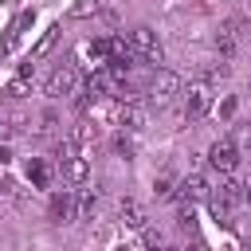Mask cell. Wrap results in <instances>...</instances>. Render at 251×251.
I'll return each instance as SVG.
<instances>
[{
	"label": "cell",
	"mask_w": 251,
	"mask_h": 251,
	"mask_svg": "<svg viewBox=\"0 0 251 251\" xmlns=\"http://www.w3.org/2000/svg\"><path fill=\"white\" fill-rule=\"evenodd\" d=\"M208 106H212V82L208 78L188 82V90H184V118H204Z\"/></svg>",
	"instance_id": "obj_1"
},
{
	"label": "cell",
	"mask_w": 251,
	"mask_h": 251,
	"mask_svg": "<svg viewBox=\"0 0 251 251\" xmlns=\"http://www.w3.org/2000/svg\"><path fill=\"white\" fill-rule=\"evenodd\" d=\"M129 43H133V55H137L141 63H161V59H165V51H161V39H157L149 27H133Z\"/></svg>",
	"instance_id": "obj_2"
},
{
	"label": "cell",
	"mask_w": 251,
	"mask_h": 251,
	"mask_svg": "<svg viewBox=\"0 0 251 251\" xmlns=\"http://www.w3.org/2000/svg\"><path fill=\"white\" fill-rule=\"evenodd\" d=\"M176 94H180V78H176L173 71H157L153 82H149V102H153V106H169Z\"/></svg>",
	"instance_id": "obj_3"
},
{
	"label": "cell",
	"mask_w": 251,
	"mask_h": 251,
	"mask_svg": "<svg viewBox=\"0 0 251 251\" xmlns=\"http://www.w3.org/2000/svg\"><path fill=\"white\" fill-rule=\"evenodd\" d=\"M75 90H78V71H75L71 63L55 67V71L47 75V94H51V98H63V94H75Z\"/></svg>",
	"instance_id": "obj_4"
},
{
	"label": "cell",
	"mask_w": 251,
	"mask_h": 251,
	"mask_svg": "<svg viewBox=\"0 0 251 251\" xmlns=\"http://www.w3.org/2000/svg\"><path fill=\"white\" fill-rule=\"evenodd\" d=\"M208 165H212L216 173H224V176L235 173V165H239V149H235V141H227V137L216 141V145L208 149Z\"/></svg>",
	"instance_id": "obj_5"
},
{
	"label": "cell",
	"mask_w": 251,
	"mask_h": 251,
	"mask_svg": "<svg viewBox=\"0 0 251 251\" xmlns=\"http://www.w3.org/2000/svg\"><path fill=\"white\" fill-rule=\"evenodd\" d=\"M82 59H86V67L98 75V71H110V39H86L82 43Z\"/></svg>",
	"instance_id": "obj_6"
},
{
	"label": "cell",
	"mask_w": 251,
	"mask_h": 251,
	"mask_svg": "<svg viewBox=\"0 0 251 251\" xmlns=\"http://www.w3.org/2000/svg\"><path fill=\"white\" fill-rule=\"evenodd\" d=\"M208 196H212V188H208L204 176H184L176 184V200L180 204H196V200H208Z\"/></svg>",
	"instance_id": "obj_7"
},
{
	"label": "cell",
	"mask_w": 251,
	"mask_h": 251,
	"mask_svg": "<svg viewBox=\"0 0 251 251\" xmlns=\"http://www.w3.org/2000/svg\"><path fill=\"white\" fill-rule=\"evenodd\" d=\"M114 118H118V126H129V129H141V126H145V110H141L137 102H122Z\"/></svg>",
	"instance_id": "obj_8"
},
{
	"label": "cell",
	"mask_w": 251,
	"mask_h": 251,
	"mask_svg": "<svg viewBox=\"0 0 251 251\" xmlns=\"http://www.w3.org/2000/svg\"><path fill=\"white\" fill-rule=\"evenodd\" d=\"M90 176V161L86 157H71V161H63V180L67 184H82Z\"/></svg>",
	"instance_id": "obj_9"
},
{
	"label": "cell",
	"mask_w": 251,
	"mask_h": 251,
	"mask_svg": "<svg viewBox=\"0 0 251 251\" xmlns=\"http://www.w3.org/2000/svg\"><path fill=\"white\" fill-rule=\"evenodd\" d=\"M122 224H126V227H133V231H145V227H149V216H145V208H141V204L126 200V204H122Z\"/></svg>",
	"instance_id": "obj_10"
},
{
	"label": "cell",
	"mask_w": 251,
	"mask_h": 251,
	"mask_svg": "<svg viewBox=\"0 0 251 251\" xmlns=\"http://www.w3.org/2000/svg\"><path fill=\"white\" fill-rule=\"evenodd\" d=\"M216 51L224 55V63H231V55H235V20L220 27V35H216Z\"/></svg>",
	"instance_id": "obj_11"
},
{
	"label": "cell",
	"mask_w": 251,
	"mask_h": 251,
	"mask_svg": "<svg viewBox=\"0 0 251 251\" xmlns=\"http://www.w3.org/2000/svg\"><path fill=\"white\" fill-rule=\"evenodd\" d=\"M51 216H55L59 224H67V220L75 216V200H71V192H67V188L51 196Z\"/></svg>",
	"instance_id": "obj_12"
},
{
	"label": "cell",
	"mask_w": 251,
	"mask_h": 251,
	"mask_svg": "<svg viewBox=\"0 0 251 251\" xmlns=\"http://www.w3.org/2000/svg\"><path fill=\"white\" fill-rule=\"evenodd\" d=\"M27 176H31L35 188H47V184H51V169H47V161H31V165H27Z\"/></svg>",
	"instance_id": "obj_13"
},
{
	"label": "cell",
	"mask_w": 251,
	"mask_h": 251,
	"mask_svg": "<svg viewBox=\"0 0 251 251\" xmlns=\"http://www.w3.org/2000/svg\"><path fill=\"white\" fill-rule=\"evenodd\" d=\"M94 208H98V192H94V188H86V192H82V200H78V220H90V216H94Z\"/></svg>",
	"instance_id": "obj_14"
},
{
	"label": "cell",
	"mask_w": 251,
	"mask_h": 251,
	"mask_svg": "<svg viewBox=\"0 0 251 251\" xmlns=\"http://www.w3.org/2000/svg\"><path fill=\"white\" fill-rule=\"evenodd\" d=\"M27 82H31V67H24V71H20V78L8 86V94H12V98H24V94H27Z\"/></svg>",
	"instance_id": "obj_15"
},
{
	"label": "cell",
	"mask_w": 251,
	"mask_h": 251,
	"mask_svg": "<svg viewBox=\"0 0 251 251\" xmlns=\"http://www.w3.org/2000/svg\"><path fill=\"white\" fill-rule=\"evenodd\" d=\"M55 126H59V118H55V110H43V114L35 118V133H55Z\"/></svg>",
	"instance_id": "obj_16"
},
{
	"label": "cell",
	"mask_w": 251,
	"mask_h": 251,
	"mask_svg": "<svg viewBox=\"0 0 251 251\" xmlns=\"http://www.w3.org/2000/svg\"><path fill=\"white\" fill-rule=\"evenodd\" d=\"M153 192H157V196H176V188H173L169 176H157V180H153Z\"/></svg>",
	"instance_id": "obj_17"
},
{
	"label": "cell",
	"mask_w": 251,
	"mask_h": 251,
	"mask_svg": "<svg viewBox=\"0 0 251 251\" xmlns=\"http://www.w3.org/2000/svg\"><path fill=\"white\" fill-rule=\"evenodd\" d=\"M114 149H118L122 157H133V141H129L126 133H122V137H114Z\"/></svg>",
	"instance_id": "obj_18"
},
{
	"label": "cell",
	"mask_w": 251,
	"mask_h": 251,
	"mask_svg": "<svg viewBox=\"0 0 251 251\" xmlns=\"http://www.w3.org/2000/svg\"><path fill=\"white\" fill-rule=\"evenodd\" d=\"M145 243H149L153 251H161V247H165V239H161V231H153V227H145Z\"/></svg>",
	"instance_id": "obj_19"
}]
</instances>
